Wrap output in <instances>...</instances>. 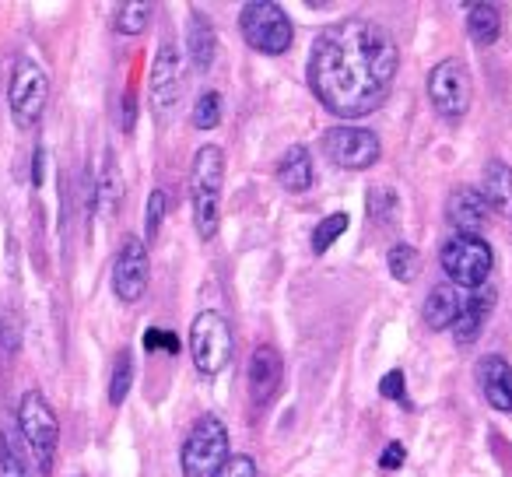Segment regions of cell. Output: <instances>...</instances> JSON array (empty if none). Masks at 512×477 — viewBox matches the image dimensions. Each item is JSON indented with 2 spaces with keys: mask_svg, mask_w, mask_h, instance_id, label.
Here are the masks:
<instances>
[{
  "mask_svg": "<svg viewBox=\"0 0 512 477\" xmlns=\"http://www.w3.org/2000/svg\"><path fill=\"white\" fill-rule=\"evenodd\" d=\"M400 53L379 22L362 15L341 18L313 39L309 88L341 120H358L379 109L397 81Z\"/></svg>",
  "mask_w": 512,
  "mask_h": 477,
  "instance_id": "cell-1",
  "label": "cell"
},
{
  "mask_svg": "<svg viewBox=\"0 0 512 477\" xmlns=\"http://www.w3.org/2000/svg\"><path fill=\"white\" fill-rule=\"evenodd\" d=\"M221 186H225V151L218 144H204L193 155L190 169V200H193V228L200 239H214L221 225Z\"/></svg>",
  "mask_w": 512,
  "mask_h": 477,
  "instance_id": "cell-2",
  "label": "cell"
},
{
  "mask_svg": "<svg viewBox=\"0 0 512 477\" xmlns=\"http://www.w3.org/2000/svg\"><path fill=\"white\" fill-rule=\"evenodd\" d=\"M239 32L256 53H267V57H281L295 43L292 18L271 0H249L246 8L239 11Z\"/></svg>",
  "mask_w": 512,
  "mask_h": 477,
  "instance_id": "cell-3",
  "label": "cell"
},
{
  "mask_svg": "<svg viewBox=\"0 0 512 477\" xmlns=\"http://www.w3.org/2000/svg\"><path fill=\"white\" fill-rule=\"evenodd\" d=\"M18 428H22L25 446L36 456L39 470L53 474V463H57V449H60V418L39 390H29L18 400Z\"/></svg>",
  "mask_w": 512,
  "mask_h": 477,
  "instance_id": "cell-4",
  "label": "cell"
},
{
  "mask_svg": "<svg viewBox=\"0 0 512 477\" xmlns=\"http://www.w3.org/2000/svg\"><path fill=\"white\" fill-rule=\"evenodd\" d=\"M190 355L193 365H197L200 376L214 379L228 369L235 355V334H232V323L225 320L221 313L214 309H204V313L193 316L190 323Z\"/></svg>",
  "mask_w": 512,
  "mask_h": 477,
  "instance_id": "cell-5",
  "label": "cell"
},
{
  "mask_svg": "<svg viewBox=\"0 0 512 477\" xmlns=\"http://www.w3.org/2000/svg\"><path fill=\"white\" fill-rule=\"evenodd\" d=\"M228 456H232V449H228V425L218 414H204L183 439L179 467H183V477H214V470Z\"/></svg>",
  "mask_w": 512,
  "mask_h": 477,
  "instance_id": "cell-6",
  "label": "cell"
},
{
  "mask_svg": "<svg viewBox=\"0 0 512 477\" xmlns=\"http://www.w3.org/2000/svg\"><path fill=\"white\" fill-rule=\"evenodd\" d=\"M439 264L446 271L449 285L453 288H484L488 285V274L495 267V253L484 243V235H460L456 232L439 253Z\"/></svg>",
  "mask_w": 512,
  "mask_h": 477,
  "instance_id": "cell-7",
  "label": "cell"
},
{
  "mask_svg": "<svg viewBox=\"0 0 512 477\" xmlns=\"http://www.w3.org/2000/svg\"><path fill=\"white\" fill-rule=\"evenodd\" d=\"M46 99H50L46 71L32 57H18L15 71H11V85H8V106L18 127L22 130L36 127L46 113Z\"/></svg>",
  "mask_w": 512,
  "mask_h": 477,
  "instance_id": "cell-8",
  "label": "cell"
},
{
  "mask_svg": "<svg viewBox=\"0 0 512 477\" xmlns=\"http://www.w3.org/2000/svg\"><path fill=\"white\" fill-rule=\"evenodd\" d=\"M186 92V67H183V50L176 43H162L155 53L148 78V102L151 113L158 120H169V113H176L179 99Z\"/></svg>",
  "mask_w": 512,
  "mask_h": 477,
  "instance_id": "cell-9",
  "label": "cell"
},
{
  "mask_svg": "<svg viewBox=\"0 0 512 477\" xmlns=\"http://www.w3.org/2000/svg\"><path fill=\"white\" fill-rule=\"evenodd\" d=\"M470 71L463 60L456 57H446L439 60V64L432 67V74H428V99H432L435 113L442 116V120H463L470 109Z\"/></svg>",
  "mask_w": 512,
  "mask_h": 477,
  "instance_id": "cell-10",
  "label": "cell"
},
{
  "mask_svg": "<svg viewBox=\"0 0 512 477\" xmlns=\"http://www.w3.org/2000/svg\"><path fill=\"white\" fill-rule=\"evenodd\" d=\"M323 155H327L334 165H341V169L362 172L379 162L383 144H379V137L372 134L369 127L341 123V127H330L327 134H323Z\"/></svg>",
  "mask_w": 512,
  "mask_h": 477,
  "instance_id": "cell-11",
  "label": "cell"
},
{
  "mask_svg": "<svg viewBox=\"0 0 512 477\" xmlns=\"http://www.w3.org/2000/svg\"><path fill=\"white\" fill-rule=\"evenodd\" d=\"M151 281V260H148V246L137 235H127L120 243V253L113 260V292L120 302H137L148 292Z\"/></svg>",
  "mask_w": 512,
  "mask_h": 477,
  "instance_id": "cell-12",
  "label": "cell"
},
{
  "mask_svg": "<svg viewBox=\"0 0 512 477\" xmlns=\"http://www.w3.org/2000/svg\"><path fill=\"white\" fill-rule=\"evenodd\" d=\"M281 383H285V362H281L278 348L260 344L249 355V397H253V404L267 407L281 393Z\"/></svg>",
  "mask_w": 512,
  "mask_h": 477,
  "instance_id": "cell-13",
  "label": "cell"
},
{
  "mask_svg": "<svg viewBox=\"0 0 512 477\" xmlns=\"http://www.w3.org/2000/svg\"><path fill=\"white\" fill-rule=\"evenodd\" d=\"M495 299H498V292L491 285L474 288V292L463 295L460 316H456L453 327H449L456 337V344H474L477 337H481V330L488 327L491 313H495Z\"/></svg>",
  "mask_w": 512,
  "mask_h": 477,
  "instance_id": "cell-14",
  "label": "cell"
},
{
  "mask_svg": "<svg viewBox=\"0 0 512 477\" xmlns=\"http://www.w3.org/2000/svg\"><path fill=\"white\" fill-rule=\"evenodd\" d=\"M477 383L495 411L512 414V365L502 355H484L477 362Z\"/></svg>",
  "mask_w": 512,
  "mask_h": 477,
  "instance_id": "cell-15",
  "label": "cell"
},
{
  "mask_svg": "<svg viewBox=\"0 0 512 477\" xmlns=\"http://www.w3.org/2000/svg\"><path fill=\"white\" fill-rule=\"evenodd\" d=\"M446 211L460 235H481L484 225L491 221V207L484 204L481 190H474V186H460V190L449 193Z\"/></svg>",
  "mask_w": 512,
  "mask_h": 477,
  "instance_id": "cell-16",
  "label": "cell"
},
{
  "mask_svg": "<svg viewBox=\"0 0 512 477\" xmlns=\"http://www.w3.org/2000/svg\"><path fill=\"white\" fill-rule=\"evenodd\" d=\"M214 53H218V36H214L211 18L193 8L190 22H186V57H190V67L197 74H207L214 64Z\"/></svg>",
  "mask_w": 512,
  "mask_h": 477,
  "instance_id": "cell-17",
  "label": "cell"
},
{
  "mask_svg": "<svg viewBox=\"0 0 512 477\" xmlns=\"http://www.w3.org/2000/svg\"><path fill=\"white\" fill-rule=\"evenodd\" d=\"M274 176H278L281 190L288 193H306L309 186H313L316 179V169H313V155H309L306 144H292V148L281 155L278 169H274Z\"/></svg>",
  "mask_w": 512,
  "mask_h": 477,
  "instance_id": "cell-18",
  "label": "cell"
},
{
  "mask_svg": "<svg viewBox=\"0 0 512 477\" xmlns=\"http://www.w3.org/2000/svg\"><path fill=\"white\" fill-rule=\"evenodd\" d=\"M460 306H463L460 288H453L449 281H446V285H435L432 292H428V299H425V309H421V316H425V327L428 330H449L456 316H460Z\"/></svg>",
  "mask_w": 512,
  "mask_h": 477,
  "instance_id": "cell-19",
  "label": "cell"
},
{
  "mask_svg": "<svg viewBox=\"0 0 512 477\" xmlns=\"http://www.w3.org/2000/svg\"><path fill=\"white\" fill-rule=\"evenodd\" d=\"M481 197L491 207V214H512V169L498 158L484 165L481 176Z\"/></svg>",
  "mask_w": 512,
  "mask_h": 477,
  "instance_id": "cell-20",
  "label": "cell"
},
{
  "mask_svg": "<svg viewBox=\"0 0 512 477\" xmlns=\"http://www.w3.org/2000/svg\"><path fill=\"white\" fill-rule=\"evenodd\" d=\"M467 36L474 39L477 46H491L498 36H502V15H498L495 4H488V0L470 4L467 8Z\"/></svg>",
  "mask_w": 512,
  "mask_h": 477,
  "instance_id": "cell-21",
  "label": "cell"
},
{
  "mask_svg": "<svg viewBox=\"0 0 512 477\" xmlns=\"http://www.w3.org/2000/svg\"><path fill=\"white\" fill-rule=\"evenodd\" d=\"M120 200H123V176H120V169H116L113 158H109V162L102 165V179H99V193H95V204H99V211L106 214V218H113V214L120 211Z\"/></svg>",
  "mask_w": 512,
  "mask_h": 477,
  "instance_id": "cell-22",
  "label": "cell"
},
{
  "mask_svg": "<svg viewBox=\"0 0 512 477\" xmlns=\"http://www.w3.org/2000/svg\"><path fill=\"white\" fill-rule=\"evenodd\" d=\"M386 267H390L393 281H400V285H411V281L418 278V271H421V253L414 250V246H407V243H397V246H390V253H386Z\"/></svg>",
  "mask_w": 512,
  "mask_h": 477,
  "instance_id": "cell-23",
  "label": "cell"
},
{
  "mask_svg": "<svg viewBox=\"0 0 512 477\" xmlns=\"http://www.w3.org/2000/svg\"><path fill=\"white\" fill-rule=\"evenodd\" d=\"M148 22H151V4H144V0H127L113 15V25L120 36H141L148 29Z\"/></svg>",
  "mask_w": 512,
  "mask_h": 477,
  "instance_id": "cell-24",
  "label": "cell"
},
{
  "mask_svg": "<svg viewBox=\"0 0 512 477\" xmlns=\"http://www.w3.org/2000/svg\"><path fill=\"white\" fill-rule=\"evenodd\" d=\"M348 225H351V218L344 211L327 214V218H323L320 225L313 228V253H316V257H323V253H327L330 246H334L337 239L348 232Z\"/></svg>",
  "mask_w": 512,
  "mask_h": 477,
  "instance_id": "cell-25",
  "label": "cell"
},
{
  "mask_svg": "<svg viewBox=\"0 0 512 477\" xmlns=\"http://www.w3.org/2000/svg\"><path fill=\"white\" fill-rule=\"evenodd\" d=\"M130 386H134V355L130 351H120L113 365V376H109V404L120 407L127 400Z\"/></svg>",
  "mask_w": 512,
  "mask_h": 477,
  "instance_id": "cell-26",
  "label": "cell"
},
{
  "mask_svg": "<svg viewBox=\"0 0 512 477\" xmlns=\"http://www.w3.org/2000/svg\"><path fill=\"white\" fill-rule=\"evenodd\" d=\"M169 214V197L162 190H151L148 197V211H144V246L155 243L158 232H162V221Z\"/></svg>",
  "mask_w": 512,
  "mask_h": 477,
  "instance_id": "cell-27",
  "label": "cell"
},
{
  "mask_svg": "<svg viewBox=\"0 0 512 477\" xmlns=\"http://www.w3.org/2000/svg\"><path fill=\"white\" fill-rule=\"evenodd\" d=\"M193 127L197 130H214L221 123V95L218 92H204L193 102Z\"/></svg>",
  "mask_w": 512,
  "mask_h": 477,
  "instance_id": "cell-28",
  "label": "cell"
},
{
  "mask_svg": "<svg viewBox=\"0 0 512 477\" xmlns=\"http://www.w3.org/2000/svg\"><path fill=\"white\" fill-rule=\"evenodd\" d=\"M0 477H29V467H25L11 432H0Z\"/></svg>",
  "mask_w": 512,
  "mask_h": 477,
  "instance_id": "cell-29",
  "label": "cell"
},
{
  "mask_svg": "<svg viewBox=\"0 0 512 477\" xmlns=\"http://www.w3.org/2000/svg\"><path fill=\"white\" fill-rule=\"evenodd\" d=\"M214 477H260V467H256L253 456H246V453H232L225 463H221L218 470H214Z\"/></svg>",
  "mask_w": 512,
  "mask_h": 477,
  "instance_id": "cell-30",
  "label": "cell"
},
{
  "mask_svg": "<svg viewBox=\"0 0 512 477\" xmlns=\"http://www.w3.org/2000/svg\"><path fill=\"white\" fill-rule=\"evenodd\" d=\"M144 348H148V351H165V355H176L179 341H176V334L155 327V330H148V334H144Z\"/></svg>",
  "mask_w": 512,
  "mask_h": 477,
  "instance_id": "cell-31",
  "label": "cell"
},
{
  "mask_svg": "<svg viewBox=\"0 0 512 477\" xmlns=\"http://www.w3.org/2000/svg\"><path fill=\"white\" fill-rule=\"evenodd\" d=\"M369 211H372V218H390V211H397V197H393L386 186H379V190H372V197H369Z\"/></svg>",
  "mask_w": 512,
  "mask_h": 477,
  "instance_id": "cell-32",
  "label": "cell"
},
{
  "mask_svg": "<svg viewBox=\"0 0 512 477\" xmlns=\"http://www.w3.org/2000/svg\"><path fill=\"white\" fill-rule=\"evenodd\" d=\"M404 460H407V449L400 446V442H390V446L383 449V456H379V467H383V470H397Z\"/></svg>",
  "mask_w": 512,
  "mask_h": 477,
  "instance_id": "cell-33",
  "label": "cell"
},
{
  "mask_svg": "<svg viewBox=\"0 0 512 477\" xmlns=\"http://www.w3.org/2000/svg\"><path fill=\"white\" fill-rule=\"evenodd\" d=\"M379 390H383V397H397V400H404V372H386V379H383V386H379Z\"/></svg>",
  "mask_w": 512,
  "mask_h": 477,
  "instance_id": "cell-34",
  "label": "cell"
},
{
  "mask_svg": "<svg viewBox=\"0 0 512 477\" xmlns=\"http://www.w3.org/2000/svg\"><path fill=\"white\" fill-rule=\"evenodd\" d=\"M134 116H137V102H134V95H123V130H134Z\"/></svg>",
  "mask_w": 512,
  "mask_h": 477,
  "instance_id": "cell-35",
  "label": "cell"
}]
</instances>
